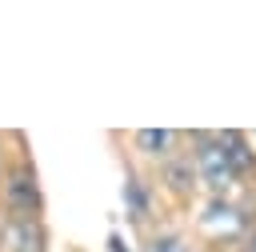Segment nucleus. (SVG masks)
I'll return each mask as SVG.
<instances>
[{
    "label": "nucleus",
    "instance_id": "nucleus-1",
    "mask_svg": "<svg viewBox=\"0 0 256 252\" xmlns=\"http://www.w3.org/2000/svg\"><path fill=\"white\" fill-rule=\"evenodd\" d=\"M0 192H4V208L20 220H36L40 212V184H36V168L28 160H16L4 180H0Z\"/></svg>",
    "mask_w": 256,
    "mask_h": 252
},
{
    "label": "nucleus",
    "instance_id": "nucleus-2",
    "mask_svg": "<svg viewBox=\"0 0 256 252\" xmlns=\"http://www.w3.org/2000/svg\"><path fill=\"white\" fill-rule=\"evenodd\" d=\"M196 176L208 184V188H228L236 168L228 160V148L220 136H196Z\"/></svg>",
    "mask_w": 256,
    "mask_h": 252
},
{
    "label": "nucleus",
    "instance_id": "nucleus-3",
    "mask_svg": "<svg viewBox=\"0 0 256 252\" xmlns=\"http://www.w3.org/2000/svg\"><path fill=\"white\" fill-rule=\"evenodd\" d=\"M4 248H8V252H44L40 224H36V220H20V216H12L8 228H4Z\"/></svg>",
    "mask_w": 256,
    "mask_h": 252
},
{
    "label": "nucleus",
    "instance_id": "nucleus-4",
    "mask_svg": "<svg viewBox=\"0 0 256 252\" xmlns=\"http://www.w3.org/2000/svg\"><path fill=\"white\" fill-rule=\"evenodd\" d=\"M172 144H176V132H168V128H144V132H136V148L144 156L168 160L172 156Z\"/></svg>",
    "mask_w": 256,
    "mask_h": 252
},
{
    "label": "nucleus",
    "instance_id": "nucleus-5",
    "mask_svg": "<svg viewBox=\"0 0 256 252\" xmlns=\"http://www.w3.org/2000/svg\"><path fill=\"white\" fill-rule=\"evenodd\" d=\"M164 180H168L172 192H188V184H192V160H188V164H184V160H168Z\"/></svg>",
    "mask_w": 256,
    "mask_h": 252
},
{
    "label": "nucleus",
    "instance_id": "nucleus-6",
    "mask_svg": "<svg viewBox=\"0 0 256 252\" xmlns=\"http://www.w3.org/2000/svg\"><path fill=\"white\" fill-rule=\"evenodd\" d=\"M144 252H188V248H184V240L176 232H156V236H148Z\"/></svg>",
    "mask_w": 256,
    "mask_h": 252
},
{
    "label": "nucleus",
    "instance_id": "nucleus-7",
    "mask_svg": "<svg viewBox=\"0 0 256 252\" xmlns=\"http://www.w3.org/2000/svg\"><path fill=\"white\" fill-rule=\"evenodd\" d=\"M248 252H256V240H252V248H248Z\"/></svg>",
    "mask_w": 256,
    "mask_h": 252
}]
</instances>
